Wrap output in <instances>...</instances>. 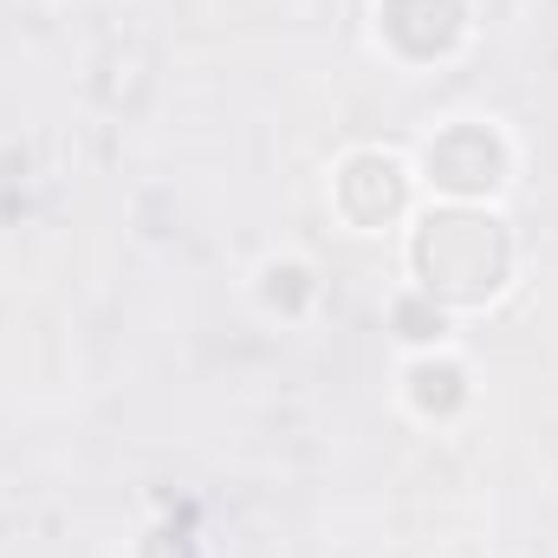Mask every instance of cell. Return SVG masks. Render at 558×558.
<instances>
[{
    "label": "cell",
    "mask_w": 558,
    "mask_h": 558,
    "mask_svg": "<svg viewBox=\"0 0 558 558\" xmlns=\"http://www.w3.org/2000/svg\"><path fill=\"white\" fill-rule=\"evenodd\" d=\"M410 274L416 292L441 312H474L507 292L513 279V234L481 202H441L410 228Z\"/></svg>",
    "instance_id": "1"
},
{
    "label": "cell",
    "mask_w": 558,
    "mask_h": 558,
    "mask_svg": "<svg viewBox=\"0 0 558 558\" xmlns=\"http://www.w3.org/2000/svg\"><path fill=\"white\" fill-rule=\"evenodd\" d=\"M416 182H428L441 202H494L513 182V143L494 118H454L422 143Z\"/></svg>",
    "instance_id": "2"
},
{
    "label": "cell",
    "mask_w": 558,
    "mask_h": 558,
    "mask_svg": "<svg viewBox=\"0 0 558 558\" xmlns=\"http://www.w3.org/2000/svg\"><path fill=\"white\" fill-rule=\"evenodd\" d=\"M331 208L351 234H384L416 208V169L397 149H351L331 169Z\"/></svg>",
    "instance_id": "3"
},
{
    "label": "cell",
    "mask_w": 558,
    "mask_h": 558,
    "mask_svg": "<svg viewBox=\"0 0 558 558\" xmlns=\"http://www.w3.org/2000/svg\"><path fill=\"white\" fill-rule=\"evenodd\" d=\"M468 26V0H377V39L410 65L461 52Z\"/></svg>",
    "instance_id": "4"
},
{
    "label": "cell",
    "mask_w": 558,
    "mask_h": 558,
    "mask_svg": "<svg viewBox=\"0 0 558 558\" xmlns=\"http://www.w3.org/2000/svg\"><path fill=\"white\" fill-rule=\"evenodd\" d=\"M403 397H410V410L428 422L454 416L461 403H468V364H454L448 351H422L416 364L403 371Z\"/></svg>",
    "instance_id": "5"
},
{
    "label": "cell",
    "mask_w": 558,
    "mask_h": 558,
    "mask_svg": "<svg viewBox=\"0 0 558 558\" xmlns=\"http://www.w3.org/2000/svg\"><path fill=\"white\" fill-rule=\"evenodd\" d=\"M397 325H403V338L410 344H441L448 338V312L435 305V299H397Z\"/></svg>",
    "instance_id": "6"
}]
</instances>
